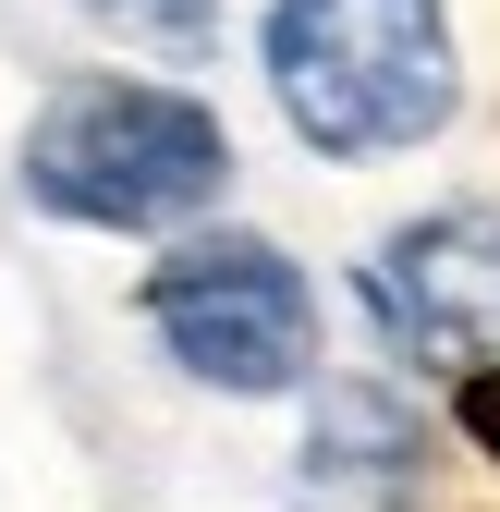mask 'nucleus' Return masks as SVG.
<instances>
[{
    "label": "nucleus",
    "instance_id": "f257e3e1",
    "mask_svg": "<svg viewBox=\"0 0 500 512\" xmlns=\"http://www.w3.org/2000/svg\"><path fill=\"white\" fill-rule=\"evenodd\" d=\"M281 122L318 159H391L452 122V13L440 0H281L269 13Z\"/></svg>",
    "mask_w": 500,
    "mask_h": 512
},
{
    "label": "nucleus",
    "instance_id": "f03ea898",
    "mask_svg": "<svg viewBox=\"0 0 500 512\" xmlns=\"http://www.w3.org/2000/svg\"><path fill=\"white\" fill-rule=\"evenodd\" d=\"M220 183H232V135L183 86L86 74L25 122V196L49 220H86V232H171Z\"/></svg>",
    "mask_w": 500,
    "mask_h": 512
},
{
    "label": "nucleus",
    "instance_id": "7ed1b4c3",
    "mask_svg": "<svg viewBox=\"0 0 500 512\" xmlns=\"http://www.w3.org/2000/svg\"><path fill=\"white\" fill-rule=\"evenodd\" d=\"M147 330L171 342L183 378H208V391H305L318 378V293L305 269L269 244V232H183L159 269H147Z\"/></svg>",
    "mask_w": 500,
    "mask_h": 512
},
{
    "label": "nucleus",
    "instance_id": "20e7f679",
    "mask_svg": "<svg viewBox=\"0 0 500 512\" xmlns=\"http://www.w3.org/2000/svg\"><path fill=\"white\" fill-rule=\"evenodd\" d=\"M366 305L391 317V342L452 366V378H500V208H440L379 244Z\"/></svg>",
    "mask_w": 500,
    "mask_h": 512
},
{
    "label": "nucleus",
    "instance_id": "39448f33",
    "mask_svg": "<svg viewBox=\"0 0 500 512\" xmlns=\"http://www.w3.org/2000/svg\"><path fill=\"white\" fill-rule=\"evenodd\" d=\"M415 476H427V427L379 391V378H342L305 415V464H293V500L305 512H415Z\"/></svg>",
    "mask_w": 500,
    "mask_h": 512
},
{
    "label": "nucleus",
    "instance_id": "423d86ee",
    "mask_svg": "<svg viewBox=\"0 0 500 512\" xmlns=\"http://www.w3.org/2000/svg\"><path fill=\"white\" fill-rule=\"evenodd\" d=\"M86 25H110L122 49H147V61H208L220 0H86Z\"/></svg>",
    "mask_w": 500,
    "mask_h": 512
},
{
    "label": "nucleus",
    "instance_id": "0eeeda50",
    "mask_svg": "<svg viewBox=\"0 0 500 512\" xmlns=\"http://www.w3.org/2000/svg\"><path fill=\"white\" fill-rule=\"evenodd\" d=\"M464 427H476L488 452H500V378H464Z\"/></svg>",
    "mask_w": 500,
    "mask_h": 512
}]
</instances>
